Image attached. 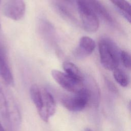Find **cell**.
I'll list each match as a JSON object with an SVG mask.
<instances>
[{
  "label": "cell",
  "mask_w": 131,
  "mask_h": 131,
  "mask_svg": "<svg viewBox=\"0 0 131 131\" xmlns=\"http://www.w3.org/2000/svg\"><path fill=\"white\" fill-rule=\"evenodd\" d=\"M121 15L130 23V5L126 0H110Z\"/></svg>",
  "instance_id": "11"
},
{
  "label": "cell",
  "mask_w": 131,
  "mask_h": 131,
  "mask_svg": "<svg viewBox=\"0 0 131 131\" xmlns=\"http://www.w3.org/2000/svg\"><path fill=\"white\" fill-rule=\"evenodd\" d=\"M120 60L125 68L128 69L130 68V57L127 51L123 50L120 52Z\"/></svg>",
  "instance_id": "16"
},
{
  "label": "cell",
  "mask_w": 131,
  "mask_h": 131,
  "mask_svg": "<svg viewBox=\"0 0 131 131\" xmlns=\"http://www.w3.org/2000/svg\"><path fill=\"white\" fill-rule=\"evenodd\" d=\"M51 75L55 81L66 90L77 93L82 91L84 88L83 81L75 79L64 72L57 70H53Z\"/></svg>",
  "instance_id": "4"
},
{
  "label": "cell",
  "mask_w": 131,
  "mask_h": 131,
  "mask_svg": "<svg viewBox=\"0 0 131 131\" xmlns=\"http://www.w3.org/2000/svg\"><path fill=\"white\" fill-rule=\"evenodd\" d=\"M56 7H57V9H58V10L61 12V13L63 14L64 15H65L66 16L68 17L69 18H71V19H74L72 14L64 6H63L62 5H61L60 4H57Z\"/></svg>",
  "instance_id": "17"
},
{
  "label": "cell",
  "mask_w": 131,
  "mask_h": 131,
  "mask_svg": "<svg viewBox=\"0 0 131 131\" xmlns=\"http://www.w3.org/2000/svg\"><path fill=\"white\" fill-rule=\"evenodd\" d=\"M95 47V42L92 38L82 36L79 40L78 47L74 51V55L77 58H84L92 53Z\"/></svg>",
  "instance_id": "8"
},
{
  "label": "cell",
  "mask_w": 131,
  "mask_h": 131,
  "mask_svg": "<svg viewBox=\"0 0 131 131\" xmlns=\"http://www.w3.org/2000/svg\"><path fill=\"white\" fill-rule=\"evenodd\" d=\"M84 131H93L91 128H88V127H86L84 129Z\"/></svg>",
  "instance_id": "20"
},
{
  "label": "cell",
  "mask_w": 131,
  "mask_h": 131,
  "mask_svg": "<svg viewBox=\"0 0 131 131\" xmlns=\"http://www.w3.org/2000/svg\"><path fill=\"white\" fill-rule=\"evenodd\" d=\"M30 94L32 101L39 112L42 109L43 105L42 89L38 85L34 84L30 87Z\"/></svg>",
  "instance_id": "12"
},
{
  "label": "cell",
  "mask_w": 131,
  "mask_h": 131,
  "mask_svg": "<svg viewBox=\"0 0 131 131\" xmlns=\"http://www.w3.org/2000/svg\"><path fill=\"white\" fill-rule=\"evenodd\" d=\"M0 1H1V0H0ZM0 27H1V25H0Z\"/></svg>",
  "instance_id": "21"
},
{
  "label": "cell",
  "mask_w": 131,
  "mask_h": 131,
  "mask_svg": "<svg viewBox=\"0 0 131 131\" xmlns=\"http://www.w3.org/2000/svg\"><path fill=\"white\" fill-rule=\"evenodd\" d=\"M88 1L96 14H98L108 23H113L114 19L112 15L100 2L97 0H88Z\"/></svg>",
  "instance_id": "10"
},
{
  "label": "cell",
  "mask_w": 131,
  "mask_h": 131,
  "mask_svg": "<svg viewBox=\"0 0 131 131\" xmlns=\"http://www.w3.org/2000/svg\"><path fill=\"white\" fill-rule=\"evenodd\" d=\"M0 131H5V129L4 128V127H3L2 125L1 124V122H0Z\"/></svg>",
  "instance_id": "19"
},
{
  "label": "cell",
  "mask_w": 131,
  "mask_h": 131,
  "mask_svg": "<svg viewBox=\"0 0 131 131\" xmlns=\"http://www.w3.org/2000/svg\"><path fill=\"white\" fill-rule=\"evenodd\" d=\"M0 76L9 85H13L14 78L9 67L8 57L4 46L0 41Z\"/></svg>",
  "instance_id": "7"
},
{
  "label": "cell",
  "mask_w": 131,
  "mask_h": 131,
  "mask_svg": "<svg viewBox=\"0 0 131 131\" xmlns=\"http://www.w3.org/2000/svg\"><path fill=\"white\" fill-rule=\"evenodd\" d=\"M25 11L26 4L24 0H7L3 8L4 15L14 20L21 19Z\"/></svg>",
  "instance_id": "5"
},
{
  "label": "cell",
  "mask_w": 131,
  "mask_h": 131,
  "mask_svg": "<svg viewBox=\"0 0 131 131\" xmlns=\"http://www.w3.org/2000/svg\"><path fill=\"white\" fill-rule=\"evenodd\" d=\"M62 67L66 74L75 79L83 81L84 75L74 63L69 61H66L63 63Z\"/></svg>",
  "instance_id": "14"
},
{
  "label": "cell",
  "mask_w": 131,
  "mask_h": 131,
  "mask_svg": "<svg viewBox=\"0 0 131 131\" xmlns=\"http://www.w3.org/2000/svg\"><path fill=\"white\" fill-rule=\"evenodd\" d=\"M83 82L90 96V103L98 107L100 100V91L96 81L90 76H84Z\"/></svg>",
  "instance_id": "9"
},
{
  "label": "cell",
  "mask_w": 131,
  "mask_h": 131,
  "mask_svg": "<svg viewBox=\"0 0 131 131\" xmlns=\"http://www.w3.org/2000/svg\"><path fill=\"white\" fill-rule=\"evenodd\" d=\"M43 98L42 108L38 113L41 119L47 122L56 112V102L52 94L45 89H42Z\"/></svg>",
  "instance_id": "6"
},
{
  "label": "cell",
  "mask_w": 131,
  "mask_h": 131,
  "mask_svg": "<svg viewBox=\"0 0 131 131\" xmlns=\"http://www.w3.org/2000/svg\"><path fill=\"white\" fill-rule=\"evenodd\" d=\"M98 46L102 66L109 71L118 68L120 52L116 43L109 38L102 37L99 40Z\"/></svg>",
  "instance_id": "1"
},
{
  "label": "cell",
  "mask_w": 131,
  "mask_h": 131,
  "mask_svg": "<svg viewBox=\"0 0 131 131\" xmlns=\"http://www.w3.org/2000/svg\"><path fill=\"white\" fill-rule=\"evenodd\" d=\"M84 29L88 32H96L99 26L98 16L88 0H76Z\"/></svg>",
  "instance_id": "2"
},
{
  "label": "cell",
  "mask_w": 131,
  "mask_h": 131,
  "mask_svg": "<svg viewBox=\"0 0 131 131\" xmlns=\"http://www.w3.org/2000/svg\"><path fill=\"white\" fill-rule=\"evenodd\" d=\"M113 76L116 81L121 86L126 87L129 83V78L127 73L122 69L117 68L113 70Z\"/></svg>",
  "instance_id": "15"
},
{
  "label": "cell",
  "mask_w": 131,
  "mask_h": 131,
  "mask_svg": "<svg viewBox=\"0 0 131 131\" xmlns=\"http://www.w3.org/2000/svg\"><path fill=\"white\" fill-rule=\"evenodd\" d=\"M0 113L3 120L7 123L11 124V111L9 104L2 89H0Z\"/></svg>",
  "instance_id": "13"
},
{
  "label": "cell",
  "mask_w": 131,
  "mask_h": 131,
  "mask_svg": "<svg viewBox=\"0 0 131 131\" xmlns=\"http://www.w3.org/2000/svg\"><path fill=\"white\" fill-rule=\"evenodd\" d=\"M90 101V96L85 87L82 91L73 95L65 96L61 99V102L65 108L75 112L83 110Z\"/></svg>",
  "instance_id": "3"
},
{
  "label": "cell",
  "mask_w": 131,
  "mask_h": 131,
  "mask_svg": "<svg viewBox=\"0 0 131 131\" xmlns=\"http://www.w3.org/2000/svg\"><path fill=\"white\" fill-rule=\"evenodd\" d=\"M105 83L107 85V87L108 88V89H109L110 91H111V92H113L114 93H115V94L118 93L117 88L116 87V86L114 85V84L111 81H110L107 78H105Z\"/></svg>",
  "instance_id": "18"
}]
</instances>
